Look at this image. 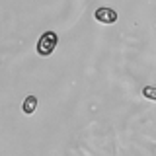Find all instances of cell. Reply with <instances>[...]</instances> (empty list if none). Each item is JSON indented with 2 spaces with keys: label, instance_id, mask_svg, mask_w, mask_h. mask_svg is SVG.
Wrapping results in <instances>:
<instances>
[{
  "label": "cell",
  "instance_id": "obj_3",
  "mask_svg": "<svg viewBox=\"0 0 156 156\" xmlns=\"http://www.w3.org/2000/svg\"><path fill=\"white\" fill-rule=\"evenodd\" d=\"M35 109H37V98L31 94V96H27L26 100H23V113H26V115H31Z\"/></svg>",
  "mask_w": 156,
  "mask_h": 156
},
{
  "label": "cell",
  "instance_id": "obj_1",
  "mask_svg": "<svg viewBox=\"0 0 156 156\" xmlns=\"http://www.w3.org/2000/svg\"><path fill=\"white\" fill-rule=\"evenodd\" d=\"M55 47H57V33L47 31V33L41 35V39H39V43H37V53L41 57H49L55 51Z\"/></svg>",
  "mask_w": 156,
  "mask_h": 156
},
{
  "label": "cell",
  "instance_id": "obj_2",
  "mask_svg": "<svg viewBox=\"0 0 156 156\" xmlns=\"http://www.w3.org/2000/svg\"><path fill=\"white\" fill-rule=\"evenodd\" d=\"M94 18L98 20L100 23H115L117 22V12L111 8H98Z\"/></svg>",
  "mask_w": 156,
  "mask_h": 156
},
{
  "label": "cell",
  "instance_id": "obj_4",
  "mask_svg": "<svg viewBox=\"0 0 156 156\" xmlns=\"http://www.w3.org/2000/svg\"><path fill=\"white\" fill-rule=\"evenodd\" d=\"M143 94H144V98H148V100H156V88L154 86H144Z\"/></svg>",
  "mask_w": 156,
  "mask_h": 156
}]
</instances>
